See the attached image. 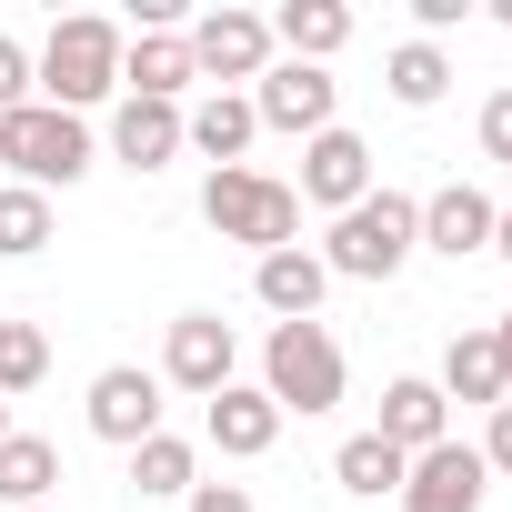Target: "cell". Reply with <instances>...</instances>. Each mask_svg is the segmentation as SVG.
<instances>
[{
	"mask_svg": "<svg viewBox=\"0 0 512 512\" xmlns=\"http://www.w3.org/2000/svg\"><path fill=\"white\" fill-rule=\"evenodd\" d=\"M131 482H141V492H151V502H181V492H191V482H201V452H191V442H181V432H151V442H141V452H131Z\"/></svg>",
	"mask_w": 512,
	"mask_h": 512,
	"instance_id": "cb8c5ba5",
	"label": "cell"
},
{
	"mask_svg": "<svg viewBox=\"0 0 512 512\" xmlns=\"http://www.w3.org/2000/svg\"><path fill=\"white\" fill-rule=\"evenodd\" d=\"M482 161H512V91L482 101Z\"/></svg>",
	"mask_w": 512,
	"mask_h": 512,
	"instance_id": "83f0119b",
	"label": "cell"
},
{
	"mask_svg": "<svg viewBox=\"0 0 512 512\" xmlns=\"http://www.w3.org/2000/svg\"><path fill=\"white\" fill-rule=\"evenodd\" d=\"M402 472H412V462H402V452H392L382 432H352V442L332 452V482H342V492H362V502H382V492H402Z\"/></svg>",
	"mask_w": 512,
	"mask_h": 512,
	"instance_id": "7402d4cb",
	"label": "cell"
},
{
	"mask_svg": "<svg viewBox=\"0 0 512 512\" xmlns=\"http://www.w3.org/2000/svg\"><path fill=\"white\" fill-rule=\"evenodd\" d=\"M352 41V11H342V0H282V11H272V51H292V61H332Z\"/></svg>",
	"mask_w": 512,
	"mask_h": 512,
	"instance_id": "d6986e66",
	"label": "cell"
},
{
	"mask_svg": "<svg viewBox=\"0 0 512 512\" xmlns=\"http://www.w3.org/2000/svg\"><path fill=\"white\" fill-rule=\"evenodd\" d=\"M0 442H11V402H0Z\"/></svg>",
	"mask_w": 512,
	"mask_h": 512,
	"instance_id": "836d02e7",
	"label": "cell"
},
{
	"mask_svg": "<svg viewBox=\"0 0 512 512\" xmlns=\"http://www.w3.org/2000/svg\"><path fill=\"white\" fill-rule=\"evenodd\" d=\"M201 221H211L221 241H251V251H292L302 191L272 181V171H211V181H201Z\"/></svg>",
	"mask_w": 512,
	"mask_h": 512,
	"instance_id": "277c9868",
	"label": "cell"
},
{
	"mask_svg": "<svg viewBox=\"0 0 512 512\" xmlns=\"http://www.w3.org/2000/svg\"><path fill=\"white\" fill-rule=\"evenodd\" d=\"M91 432H101V442H121V452H141V442L161 432V372L111 362V372L91 382Z\"/></svg>",
	"mask_w": 512,
	"mask_h": 512,
	"instance_id": "30bf717a",
	"label": "cell"
},
{
	"mask_svg": "<svg viewBox=\"0 0 512 512\" xmlns=\"http://www.w3.org/2000/svg\"><path fill=\"white\" fill-rule=\"evenodd\" d=\"M402 462L412 452H432V442H452V402H442V382H422V372H402L392 392H382V422H372Z\"/></svg>",
	"mask_w": 512,
	"mask_h": 512,
	"instance_id": "2e32d148",
	"label": "cell"
},
{
	"mask_svg": "<svg viewBox=\"0 0 512 512\" xmlns=\"http://www.w3.org/2000/svg\"><path fill=\"white\" fill-rule=\"evenodd\" d=\"M0 161H11V181L21 191H71L81 171H91V131L71 121V111H51V101H21V111H0Z\"/></svg>",
	"mask_w": 512,
	"mask_h": 512,
	"instance_id": "3957f363",
	"label": "cell"
},
{
	"mask_svg": "<svg viewBox=\"0 0 512 512\" xmlns=\"http://www.w3.org/2000/svg\"><path fill=\"white\" fill-rule=\"evenodd\" d=\"M181 41H191V71L201 81H262L272 71V21L262 11H201Z\"/></svg>",
	"mask_w": 512,
	"mask_h": 512,
	"instance_id": "52a82bcc",
	"label": "cell"
},
{
	"mask_svg": "<svg viewBox=\"0 0 512 512\" xmlns=\"http://www.w3.org/2000/svg\"><path fill=\"white\" fill-rule=\"evenodd\" d=\"M472 452H482V472H512V402H492V432Z\"/></svg>",
	"mask_w": 512,
	"mask_h": 512,
	"instance_id": "f546056e",
	"label": "cell"
},
{
	"mask_svg": "<svg viewBox=\"0 0 512 512\" xmlns=\"http://www.w3.org/2000/svg\"><path fill=\"white\" fill-rule=\"evenodd\" d=\"M382 181H372V151H362V131H322V141H302V201H322V211H352V201H372Z\"/></svg>",
	"mask_w": 512,
	"mask_h": 512,
	"instance_id": "8fae6325",
	"label": "cell"
},
{
	"mask_svg": "<svg viewBox=\"0 0 512 512\" xmlns=\"http://www.w3.org/2000/svg\"><path fill=\"white\" fill-rule=\"evenodd\" d=\"M482 492H492V472H482L472 442H432L402 472V512H482Z\"/></svg>",
	"mask_w": 512,
	"mask_h": 512,
	"instance_id": "9c48e42d",
	"label": "cell"
},
{
	"mask_svg": "<svg viewBox=\"0 0 512 512\" xmlns=\"http://www.w3.org/2000/svg\"><path fill=\"white\" fill-rule=\"evenodd\" d=\"M191 81H201V71H191V41H181V31H131V41H121V101H171V111H181Z\"/></svg>",
	"mask_w": 512,
	"mask_h": 512,
	"instance_id": "5bb4252c",
	"label": "cell"
},
{
	"mask_svg": "<svg viewBox=\"0 0 512 512\" xmlns=\"http://www.w3.org/2000/svg\"><path fill=\"white\" fill-rule=\"evenodd\" d=\"M332 101H342L332 71H312V61H272L262 91H251V121H262V131H292V141H322V131H332Z\"/></svg>",
	"mask_w": 512,
	"mask_h": 512,
	"instance_id": "8992f818",
	"label": "cell"
},
{
	"mask_svg": "<svg viewBox=\"0 0 512 512\" xmlns=\"http://www.w3.org/2000/svg\"><path fill=\"white\" fill-rule=\"evenodd\" d=\"M251 292H262V312L272 322H322V292H332V272H322V251H262L251 262Z\"/></svg>",
	"mask_w": 512,
	"mask_h": 512,
	"instance_id": "9a60e30c",
	"label": "cell"
},
{
	"mask_svg": "<svg viewBox=\"0 0 512 512\" xmlns=\"http://www.w3.org/2000/svg\"><path fill=\"white\" fill-rule=\"evenodd\" d=\"M111 161L141 171V181H151L161 161H181V111H171V101H121V111H111Z\"/></svg>",
	"mask_w": 512,
	"mask_h": 512,
	"instance_id": "e0dca14e",
	"label": "cell"
},
{
	"mask_svg": "<svg viewBox=\"0 0 512 512\" xmlns=\"http://www.w3.org/2000/svg\"><path fill=\"white\" fill-rule=\"evenodd\" d=\"M442 402H512L492 332H452V352H442Z\"/></svg>",
	"mask_w": 512,
	"mask_h": 512,
	"instance_id": "ffe728a7",
	"label": "cell"
},
{
	"mask_svg": "<svg viewBox=\"0 0 512 512\" xmlns=\"http://www.w3.org/2000/svg\"><path fill=\"white\" fill-rule=\"evenodd\" d=\"M492 251H502V262H512V201H502V221H492Z\"/></svg>",
	"mask_w": 512,
	"mask_h": 512,
	"instance_id": "d6a6232c",
	"label": "cell"
},
{
	"mask_svg": "<svg viewBox=\"0 0 512 512\" xmlns=\"http://www.w3.org/2000/svg\"><path fill=\"white\" fill-rule=\"evenodd\" d=\"M21 101H41V91H31V51L0 31V111H21Z\"/></svg>",
	"mask_w": 512,
	"mask_h": 512,
	"instance_id": "4316f807",
	"label": "cell"
},
{
	"mask_svg": "<svg viewBox=\"0 0 512 512\" xmlns=\"http://www.w3.org/2000/svg\"><path fill=\"white\" fill-rule=\"evenodd\" d=\"M201 432H211V452H231V462H262V452L282 442V402H272L262 382H231V392L201 402Z\"/></svg>",
	"mask_w": 512,
	"mask_h": 512,
	"instance_id": "7c38bea8",
	"label": "cell"
},
{
	"mask_svg": "<svg viewBox=\"0 0 512 512\" xmlns=\"http://www.w3.org/2000/svg\"><path fill=\"white\" fill-rule=\"evenodd\" d=\"M262 392L282 402V422L302 412H332L342 402V342L322 332V322H272V342H262Z\"/></svg>",
	"mask_w": 512,
	"mask_h": 512,
	"instance_id": "5b68a950",
	"label": "cell"
},
{
	"mask_svg": "<svg viewBox=\"0 0 512 512\" xmlns=\"http://www.w3.org/2000/svg\"><path fill=\"white\" fill-rule=\"evenodd\" d=\"M41 372H51V342H41L31 322H11V312H0V402L41 392Z\"/></svg>",
	"mask_w": 512,
	"mask_h": 512,
	"instance_id": "484cf974",
	"label": "cell"
},
{
	"mask_svg": "<svg viewBox=\"0 0 512 512\" xmlns=\"http://www.w3.org/2000/svg\"><path fill=\"white\" fill-rule=\"evenodd\" d=\"M181 502H191V512H262V502H251V492H241V482H191V492H181Z\"/></svg>",
	"mask_w": 512,
	"mask_h": 512,
	"instance_id": "f1b7e54d",
	"label": "cell"
},
{
	"mask_svg": "<svg viewBox=\"0 0 512 512\" xmlns=\"http://www.w3.org/2000/svg\"><path fill=\"white\" fill-rule=\"evenodd\" d=\"M462 11H472V0H412V21H422V41H442V31H462Z\"/></svg>",
	"mask_w": 512,
	"mask_h": 512,
	"instance_id": "4dcf8cb0",
	"label": "cell"
},
{
	"mask_svg": "<svg viewBox=\"0 0 512 512\" xmlns=\"http://www.w3.org/2000/svg\"><path fill=\"white\" fill-rule=\"evenodd\" d=\"M51 482H61V452H51L41 432H11V442H0V502H11V512H41Z\"/></svg>",
	"mask_w": 512,
	"mask_h": 512,
	"instance_id": "44dd1931",
	"label": "cell"
},
{
	"mask_svg": "<svg viewBox=\"0 0 512 512\" xmlns=\"http://www.w3.org/2000/svg\"><path fill=\"white\" fill-rule=\"evenodd\" d=\"M41 512H51V502H41Z\"/></svg>",
	"mask_w": 512,
	"mask_h": 512,
	"instance_id": "e575fe53",
	"label": "cell"
},
{
	"mask_svg": "<svg viewBox=\"0 0 512 512\" xmlns=\"http://www.w3.org/2000/svg\"><path fill=\"white\" fill-rule=\"evenodd\" d=\"M31 91L51 101V111H91V101H111L121 91V21H101V11H71L51 41H41V61H31Z\"/></svg>",
	"mask_w": 512,
	"mask_h": 512,
	"instance_id": "7a4b0ae2",
	"label": "cell"
},
{
	"mask_svg": "<svg viewBox=\"0 0 512 512\" xmlns=\"http://www.w3.org/2000/svg\"><path fill=\"white\" fill-rule=\"evenodd\" d=\"M251 131H262V121H251V101H241V91H211L201 111H181V151H201L211 171H241Z\"/></svg>",
	"mask_w": 512,
	"mask_h": 512,
	"instance_id": "ac0fdd59",
	"label": "cell"
},
{
	"mask_svg": "<svg viewBox=\"0 0 512 512\" xmlns=\"http://www.w3.org/2000/svg\"><path fill=\"white\" fill-rule=\"evenodd\" d=\"M382 81H392L402 111H432V101L452 91V61H442V41H402V51L382 61Z\"/></svg>",
	"mask_w": 512,
	"mask_h": 512,
	"instance_id": "603a6c76",
	"label": "cell"
},
{
	"mask_svg": "<svg viewBox=\"0 0 512 512\" xmlns=\"http://www.w3.org/2000/svg\"><path fill=\"white\" fill-rule=\"evenodd\" d=\"M492 221H502V201L472 191V181H452V191L422 201V251H442V262H472V251H492Z\"/></svg>",
	"mask_w": 512,
	"mask_h": 512,
	"instance_id": "4fadbf2b",
	"label": "cell"
},
{
	"mask_svg": "<svg viewBox=\"0 0 512 512\" xmlns=\"http://www.w3.org/2000/svg\"><path fill=\"white\" fill-rule=\"evenodd\" d=\"M231 362H241V342H231V322L221 312H181L171 322V342H161V382L171 392H231Z\"/></svg>",
	"mask_w": 512,
	"mask_h": 512,
	"instance_id": "ba28073f",
	"label": "cell"
},
{
	"mask_svg": "<svg viewBox=\"0 0 512 512\" xmlns=\"http://www.w3.org/2000/svg\"><path fill=\"white\" fill-rule=\"evenodd\" d=\"M492 352H502V382H512V312L492 322Z\"/></svg>",
	"mask_w": 512,
	"mask_h": 512,
	"instance_id": "1f68e13d",
	"label": "cell"
},
{
	"mask_svg": "<svg viewBox=\"0 0 512 512\" xmlns=\"http://www.w3.org/2000/svg\"><path fill=\"white\" fill-rule=\"evenodd\" d=\"M41 241H51V201L21 191V181H0V262H31Z\"/></svg>",
	"mask_w": 512,
	"mask_h": 512,
	"instance_id": "d4e9b609",
	"label": "cell"
},
{
	"mask_svg": "<svg viewBox=\"0 0 512 512\" xmlns=\"http://www.w3.org/2000/svg\"><path fill=\"white\" fill-rule=\"evenodd\" d=\"M412 251H422V201H412V191H372V201L332 211L322 272H332V282H392Z\"/></svg>",
	"mask_w": 512,
	"mask_h": 512,
	"instance_id": "6da1fadb",
	"label": "cell"
}]
</instances>
